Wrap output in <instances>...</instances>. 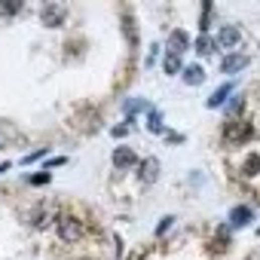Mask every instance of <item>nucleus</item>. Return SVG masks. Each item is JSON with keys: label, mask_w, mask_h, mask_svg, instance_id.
Returning a JSON list of instances; mask_svg holds the SVG:
<instances>
[{"label": "nucleus", "mask_w": 260, "mask_h": 260, "mask_svg": "<svg viewBox=\"0 0 260 260\" xmlns=\"http://www.w3.org/2000/svg\"><path fill=\"white\" fill-rule=\"evenodd\" d=\"M190 46V37H187V31H181V28H175L171 34H168V43H165V49H168V55H178L181 58V52Z\"/></svg>", "instance_id": "f03ea898"}, {"label": "nucleus", "mask_w": 260, "mask_h": 260, "mask_svg": "<svg viewBox=\"0 0 260 260\" xmlns=\"http://www.w3.org/2000/svg\"><path fill=\"white\" fill-rule=\"evenodd\" d=\"M184 80H187L190 86H199V83L205 80V70H202L199 64H190V67H184Z\"/></svg>", "instance_id": "1a4fd4ad"}, {"label": "nucleus", "mask_w": 260, "mask_h": 260, "mask_svg": "<svg viewBox=\"0 0 260 260\" xmlns=\"http://www.w3.org/2000/svg\"><path fill=\"white\" fill-rule=\"evenodd\" d=\"M171 220H175V217H162V220H159V224H156V236L168 233V227H171Z\"/></svg>", "instance_id": "f3484780"}, {"label": "nucleus", "mask_w": 260, "mask_h": 260, "mask_svg": "<svg viewBox=\"0 0 260 260\" xmlns=\"http://www.w3.org/2000/svg\"><path fill=\"white\" fill-rule=\"evenodd\" d=\"M248 135H251L248 126H230V129H227V138H236V141H239V138H248Z\"/></svg>", "instance_id": "4468645a"}, {"label": "nucleus", "mask_w": 260, "mask_h": 260, "mask_svg": "<svg viewBox=\"0 0 260 260\" xmlns=\"http://www.w3.org/2000/svg\"><path fill=\"white\" fill-rule=\"evenodd\" d=\"M260 171V156L254 153V156H248V162H245V175H257Z\"/></svg>", "instance_id": "2eb2a0df"}, {"label": "nucleus", "mask_w": 260, "mask_h": 260, "mask_svg": "<svg viewBox=\"0 0 260 260\" xmlns=\"http://www.w3.org/2000/svg\"><path fill=\"white\" fill-rule=\"evenodd\" d=\"M135 162H138V156H135V150H129V147H117L114 150V165L117 168H129Z\"/></svg>", "instance_id": "39448f33"}, {"label": "nucleus", "mask_w": 260, "mask_h": 260, "mask_svg": "<svg viewBox=\"0 0 260 260\" xmlns=\"http://www.w3.org/2000/svg\"><path fill=\"white\" fill-rule=\"evenodd\" d=\"M217 49V40H214V37H208V34H202L199 37V40H196V52L199 55H211Z\"/></svg>", "instance_id": "9d476101"}, {"label": "nucleus", "mask_w": 260, "mask_h": 260, "mask_svg": "<svg viewBox=\"0 0 260 260\" xmlns=\"http://www.w3.org/2000/svg\"><path fill=\"white\" fill-rule=\"evenodd\" d=\"M147 129H150L153 135H159V132H162V117H159V110H153V107L147 110Z\"/></svg>", "instance_id": "f8f14e48"}, {"label": "nucleus", "mask_w": 260, "mask_h": 260, "mask_svg": "<svg viewBox=\"0 0 260 260\" xmlns=\"http://www.w3.org/2000/svg\"><path fill=\"white\" fill-rule=\"evenodd\" d=\"M58 236L64 242H77L83 236V224L77 217H58Z\"/></svg>", "instance_id": "f257e3e1"}, {"label": "nucleus", "mask_w": 260, "mask_h": 260, "mask_svg": "<svg viewBox=\"0 0 260 260\" xmlns=\"http://www.w3.org/2000/svg\"><path fill=\"white\" fill-rule=\"evenodd\" d=\"M156 175H159V162H156L153 156L141 162V181H144V184H153V181H156Z\"/></svg>", "instance_id": "423d86ee"}, {"label": "nucleus", "mask_w": 260, "mask_h": 260, "mask_svg": "<svg viewBox=\"0 0 260 260\" xmlns=\"http://www.w3.org/2000/svg\"><path fill=\"white\" fill-rule=\"evenodd\" d=\"M162 70H165V73H184V67H181V58H178V55H168V52H165Z\"/></svg>", "instance_id": "ddd939ff"}, {"label": "nucleus", "mask_w": 260, "mask_h": 260, "mask_svg": "<svg viewBox=\"0 0 260 260\" xmlns=\"http://www.w3.org/2000/svg\"><path fill=\"white\" fill-rule=\"evenodd\" d=\"M248 220H251V208L239 205V208H233V211H230V224H233V227H245Z\"/></svg>", "instance_id": "6e6552de"}, {"label": "nucleus", "mask_w": 260, "mask_h": 260, "mask_svg": "<svg viewBox=\"0 0 260 260\" xmlns=\"http://www.w3.org/2000/svg\"><path fill=\"white\" fill-rule=\"evenodd\" d=\"M46 181H49V175H34L31 178V184H46Z\"/></svg>", "instance_id": "aec40b11"}, {"label": "nucleus", "mask_w": 260, "mask_h": 260, "mask_svg": "<svg viewBox=\"0 0 260 260\" xmlns=\"http://www.w3.org/2000/svg\"><path fill=\"white\" fill-rule=\"evenodd\" d=\"M135 110H150V107H147V101L138 98V101H129V104H126V114H135Z\"/></svg>", "instance_id": "dca6fc26"}, {"label": "nucleus", "mask_w": 260, "mask_h": 260, "mask_svg": "<svg viewBox=\"0 0 260 260\" xmlns=\"http://www.w3.org/2000/svg\"><path fill=\"white\" fill-rule=\"evenodd\" d=\"M126 132H129V126H117V129H114V138H123Z\"/></svg>", "instance_id": "412c9836"}, {"label": "nucleus", "mask_w": 260, "mask_h": 260, "mask_svg": "<svg viewBox=\"0 0 260 260\" xmlns=\"http://www.w3.org/2000/svg\"><path fill=\"white\" fill-rule=\"evenodd\" d=\"M40 19H43L49 28H58V25H64V7H58V4H43V7H40Z\"/></svg>", "instance_id": "7ed1b4c3"}, {"label": "nucleus", "mask_w": 260, "mask_h": 260, "mask_svg": "<svg viewBox=\"0 0 260 260\" xmlns=\"http://www.w3.org/2000/svg\"><path fill=\"white\" fill-rule=\"evenodd\" d=\"M40 156H46V147H40V150H34V153H28V156H25V162H37Z\"/></svg>", "instance_id": "a211bd4d"}, {"label": "nucleus", "mask_w": 260, "mask_h": 260, "mask_svg": "<svg viewBox=\"0 0 260 260\" xmlns=\"http://www.w3.org/2000/svg\"><path fill=\"white\" fill-rule=\"evenodd\" d=\"M19 10H22V0H16V4L7 0V4H4V13H19Z\"/></svg>", "instance_id": "6ab92c4d"}, {"label": "nucleus", "mask_w": 260, "mask_h": 260, "mask_svg": "<svg viewBox=\"0 0 260 260\" xmlns=\"http://www.w3.org/2000/svg\"><path fill=\"white\" fill-rule=\"evenodd\" d=\"M230 92H233V86H230V83H224V86H220V89H217V92H214L205 104H208V107H220V104L227 101V95H230Z\"/></svg>", "instance_id": "9b49d317"}, {"label": "nucleus", "mask_w": 260, "mask_h": 260, "mask_svg": "<svg viewBox=\"0 0 260 260\" xmlns=\"http://www.w3.org/2000/svg\"><path fill=\"white\" fill-rule=\"evenodd\" d=\"M245 64H248V55H236V52H233V55L224 58V64H220V67H224V73H236V70H242Z\"/></svg>", "instance_id": "0eeeda50"}, {"label": "nucleus", "mask_w": 260, "mask_h": 260, "mask_svg": "<svg viewBox=\"0 0 260 260\" xmlns=\"http://www.w3.org/2000/svg\"><path fill=\"white\" fill-rule=\"evenodd\" d=\"M239 40H242V31L233 28V25H224V28H220V34H217V46H227V49H236Z\"/></svg>", "instance_id": "20e7f679"}]
</instances>
